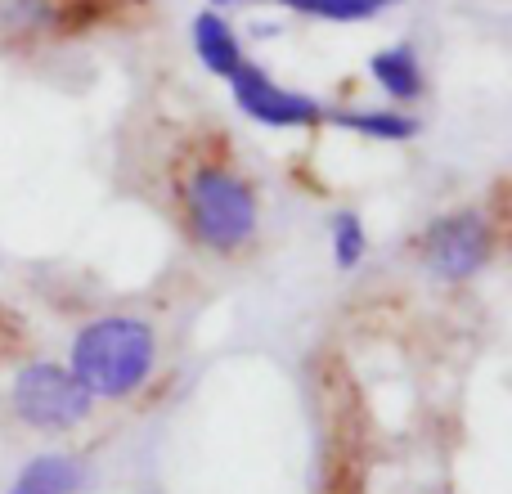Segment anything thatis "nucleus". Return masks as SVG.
I'll return each mask as SVG.
<instances>
[{
  "label": "nucleus",
  "mask_w": 512,
  "mask_h": 494,
  "mask_svg": "<svg viewBox=\"0 0 512 494\" xmlns=\"http://www.w3.org/2000/svg\"><path fill=\"white\" fill-rule=\"evenodd\" d=\"M369 72L391 99H418L423 95V68H418V54L409 50V45H391V50L373 54Z\"/></svg>",
  "instance_id": "obj_8"
},
{
  "label": "nucleus",
  "mask_w": 512,
  "mask_h": 494,
  "mask_svg": "<svg viewBox=\"0 0 512 494\" xmlns=\"http://www.w3.org/2000/svg\"><path fill=\"white\" fill-rule=\"evenodd\" d=\"M288 9L306 18H328V23H360V18H373L378 9H387L391 0H283Z\"/></svg>",
  "instance_id": "obj_9"
},
{
  "label": "nucleus",
  "mask_w": 512,
  "mask_h": 494,
  "mask_svg": "<svg viewBox=\"0 0 512 494\" xmlns=\"http://www.w3.org/2000/svg\"><path fill=\"white\" fill-rule=\"evenodd\" d=\"M212 5H239V0H212Z\"/></svg>",
  "instance_id": "obj_12"
},
{
  "label": "nucleus",
  "mask_w": 512,
  "mask_h": 494,
  "mask_svg": "<svg viewBox=\"0 0 512 494\" xmlns=\"http://www.w3.org/2000/svg\"><path fill=\"white\" fill-rule=\"evenodd\" d=\"M189 234L212 252H239L256 234V194L225 167H198L185 185Z\"/></svg>",
  "instance_id": "obj_2"
},
{
  "label": "nucleus",
  "mask_w": 512,
  "mask_h": 494,
  "mask_svg": "<svg viewBox=\"0 0 512 494\" xmlns=\"http://www.w3.org/2000/svg\"><path fill=\"white\" fill-rule=\"evenodd\" d=\"M194 50H198V59H203V68L216 72V77H234V72L248 63L234 27L225 23L221 14H212V9L194 18Z\"/></svg>",
  "instance_id": "obj_7"
},
{
  "label": "nucleus",
  "mask_w": 512,
  "mask_h": 494,
  "mask_svg": "<svg viewBox=\"0 0 512 494\" xmlns=\"http://www.w3.org/2000/svg\"><path fill=\"white\" fill-rule=\"evenodd\" d=\"M230 86H234V104L261 126H279V131L283 126H301V131H310V126L324 122V104L319 99H310L306 90L279 86L270 72L252 68V63H243L234 72Z\"/></svg>",
  "instance_id": "obj_5"
},
{
  "label": "nucleus",
  "mask_w": 512,
  "mask_h": 494,
  "mask_svg": "<svg viewBox=\"0 0 512 494\" xmlns=\"http://www.w3.org/2000/svg\"><path fill=\"white\" fill-rule=\"evenodd\" d=\"M495 252V230L481 212L463 207V212H450L441 221L427 225L423 234V265L436 274V279H472L481 265Z\"/></svg>",
  "instance_id": "obj_4"
},
{
  "label": "nucleus",
  "mask_w": 512,
  "mask_h": 494,
  "mask_svg": "<svg viewBox=\"0 0 512 494\" xmlns=\"http://www.w3.org/2000/svg\"><path fill=\"white\" fill-rule=\"evenodd\" d=\"M86 481H90V468L77 454L45 450V454H32V459L14 472L5 494H81Z\"/></svg>",
  "instance_id": "obj_6"
},
{
  "label": "nucleus",
  "mask_w": 512,
  "mask_h": 494,
  "mask_svg": "<svg viewBox=\"0 0 512 494\" xmlns=\"http://www.w3.org/2000/svg\"><path fill=\"white\" fill-rule=\"evenodd\" d=\"M9 409H14V418L23 427H32V432L59 436V432H72V427L86 423L95 400H90V391L68 373V364L32 360L9 382Z\"/></svg>",
  "instance_id": "obj_3"
},
{
  "label": "nucleus",
  "mask_w": 512,
  "mask_h": 494,
  "mask_svg": "<svg viewBox=\"0 0 512 494\" xmlns=\"http://www.w3.org/2000/svg\"><path fill=\"white\" fill-rule=\"evenodd\" d=\"M333 122L346 126V131L369 135V140H409L418 131L414 117H400V113H337Z\"/></svg>",
  "instance_id": "obj_10"
},
{
  "label": "nucleus",
  "mask_w": 512,
  "mask_h": 494,
  "mask_svg": "<svg viewBox=\"0 0 512 494\" xmlns=\"http://www.w3.org/2000/svg\"><path fill=\"white\" fill-rule=\"evenodd\" d=\"M364 252H369V234H364L360 216L355 212H337L333 216V256L342 270H355V265L364 261Z\"/></svg>",
  "instance_id": "obj_11"
},
{
  "label": "nucleus",
  "mask_w": 512,
  "mask_h": 494,
  "mask_svg": "<svg viewBox=\"0 0 512 494\" xmlns=\"http://www.w3.org/2000/svg\"><path fill=\"white\" fill-rule=\"evenodd\" d=\"M158 364V337L135 315L90 319L68 351V373L90 391V400H131Z\"/></svg>",
  "instance_id": "obj_1"
}]
</instances>
